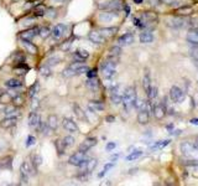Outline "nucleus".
<instances>
[{"label": "nucleus", "instance_id": "cd10ccee", "mask_svg": "<svg viewBox=\"0 0 198 186\" xmlns=\"http://www.w3.org/2000/svg\"><path fill=\"white\" fill-rule=\"evenodd\" d=\"M13 167V156L7 155L0 159V170L1 169H11Z\"/></svg>", "mask_w": 198, "mask_h": 186}, {"label": "nucleus", "instance_id": "a18cd8bd", "mask_svg": "<svg viewBox=\"0 0 198 186\" xmlns=\"http://www.w3.org/2000/svg\"><path fill=\"white\" fill-rule=\"evenodd\" d=\"M35 16H46V10H45V6L44 5H38L36 9H35V13H34Z\"/></svg>", "mask_w": 198, "mask_h": 186}, {"label": "nucleus", "instance_id": "c85d7f7f", "mask_svg": "<svg viewBox=\"0 0 198 186\" xmlns=\"http://www.w3.org/2000/svg\"><path fill=\"white\" fill-rule=\"evenodd\" d=\"M97 165H98V160H97V159H88L87 163H86V166H84V169H83V171H86L87 174L92 173L94 169H95Z\"/></svg>", "mask_w": 198, "mask_h": 186}, {"label": "nucleus", "instance_id": "2eb2a0df", "mask_svg": "<svg viewBox=\"0 0 198 186\" xmlns=\"http://www.w3.org/2000/svg\"><path fill=\"white\" fill-rule=\"evenodd\" d=\"M167 25L172 29H181L185 26V19L181 16H172L167 19Z\"/></svg>", "mask_w": 198, "mask_h": 186}, {"label": "nucleus", "instance_id": "1a4fd4ad", "mask_svg": "<svg viewBox=\"0 0 198 186\" xmlns=\"http://www.w3.org/2000/svg\"><path fill=\"white\" fill-rule=\"evenodd\" d=\"M119 16V13L115 10H103L102 13H99L98 19L102 22H112Z\"/></svg>", "mask_w": 198, "mask_h": 186}, {"label": "nucleus", "instance_id": "79ce46f5", "mask_svg": "<svg viewBox=\"0 0 198 186\" xmlns=\"http://www.w3.org/2000/svg\"><path fill=\"white\" fill-rule=\"evenodd\" d=\"M143 22H150V21H156L157 20V16H156L154 13H145L143 15Z\"/></svg>", "mask_w": 198, "mask_h": 186}, {"label": "nucleus", "instance_id": "37998d69", "mask_svg": "<svg viewBox=\"0 0 198 186\" xmlns=\"http://www.w3.org/2000/svg\"><path fill=\"white\" fill-rule=\"evenodd\" d=\"M120 54H121V48L119 46H113L109 50V56L110 57H119Z\"/></svg>", "mask_w": 198, "mask_h": 186}, {"label": "nucleus", "instance_id": "aec40b11", "mask_svg": "<svg viewBox=\"0 0 198 186\" xmlns=\"http://www.w3.org/2000/svg\"><path fill=\"white\" fill-rule=\"evenodd\" d=\"M21 44H22V46L25 47V50H26L29 54L36 55V54L38 52V47L34 44V42H31V41H29V40H21Z\"/></svg>", "mask_w": 198, "mask_h": 186}, {"label": "nucleus", "instance_id": "9b49d317", "mask_svg": "<svg viewBox=\"0 0 198 186\" xmlns=\"http://www.w3.org/2000/svg\"><path fill=\"white\" fill-rule=\"evenodd\" d=\"M66 32H67V25H66V24H57V25H55L52 31H51L52 36L56 40H61L66 35Z\"/></svg>", "mask_w": 198, "mask_h": 186}, {"label": "nucleus", "instance_id": "b1692460", "mask_svg": "<svg viewBox=\"0 0 198 186\" xmlns=\"http://www.w3.org/2000/svg\"><path fill=\"white\" fill-rule=\"evenodd\" d=\"M86 86L89 91L92 92H97L99 89V80L97 77H92V78H88V81L86 82Z\"/></svg>", "mask_w": 198, "mask_h": 186}, {"label": "nucleus", "instance_id": "6e6d98bb", "mask_svg": "<svg viewBox=\"0 0 198 186\" xmlns=\"http://www.w3.org/2000/svg\"><path fill=\"white\" fill-rule=\"evenodd\" d=\"M148 3H150L152 6L157 7V6H160L162 4V0H148Z\"/></svg>", "mask_w": 198, "mask_h": 186}, {"label": "nucleus", "instance_id": "5fc2aeb1", "mask_svg": "<svg viewBox=\"0 0 198 186\" xmlns=\"http://www.w3.org/2000/svg\"><path fill=\"white\" fill-rule=\"evenodd\" d=\"M115 148H117V143H115V141H109L108 144H106V147H105V150L106 151H113Z\"/></svg>", "mask_w": 198, "mask_h": 186}, {"label": "nucleus", "instance_id": "dca6fc26", "mask_svg": "<svg viewBox=\"0 0 198 186\" xmlns=\"http://www.w3.org/2000/svg\"><path fill=\"white\" fill-rule=\"evenodd\" d=\"M18 123V117L16 115H10V117H5L4 119L0 121V128L3 129H9L11 126L16 125Z\"/></svg>", "mask_w": 198, "mask_h": 186}, {"label": "nucleus", "instance_id": "72a5a7b5", "mask_svg": "<svg viewBox=\"0 0 198 186\" xmlns=\"http://www.w3.org/2000/svg\"><path fill=\"white\" fill-rule=\"evenodd\" d=\"M40 74L42 76V78H50V77L52 76L51 66H48L47 63H46V65H44V66L40 68Z\"/></svg>", "mask_w": 198, "mask_h": 186}, {"label": "nucleus", "instance_id": "423d86ee", "mask_svg": "<svg viewBox=\"0 0 198 186\" xmlns=\"http://www.w3.org/2000/svg\"><path fill=\"white\" fill-rule=\"evenodd\" d=\"M98 7L100 10H115L119 11L123 7V1L121 0H110V1H103L98 4Z\"/></svg>", "mask_w": 198, "mask_h": 186}, {"label": "nucleus", "instance_id": "a211bd4d", "mask_svg": "<svg viewBox=\"0 0 198 186\" xmlns=\"http://www.w3.org/2000/svg\"><path fill=\"white\" fill-rule=\"evenodd\" d=\"M88 39L93 42V44H97V45H102L105 42V37L100 33V31H90L88 33Z\"/></svg>", "mask_w": 198, "mask_h": 186}, {"label": "nucleus", "instance_id": "4be33fe9", "mask_svg": "<svg viewBox=\"0 0 198 186\" xmlns=\"http://www.w3.org/2000/svg\"><path fill=\"white\" fill-rule=\"evenodd\" d=\"M143 87H144V89H145V92H146V94H147L148 92H150V89H151V87H152V84H151V77H150V72H148L147 70H146L145 73H144Z\"/></svg>", "mask_w": 198, "mask_h": 186}, {"label": "nucleus", "instance_id": "bf43d9fd", "mask_svg": "<svg viewBox=\"0 0 198 186\" xmlns=\"http://www.w3.org/2000/svg\"><path fill=\"white\" fill-rule=\"evenodd\" d=\"M71 44H72V42H71V40H67V41H66V44L62 46V50H63V51H67V50H68V47L71 46Z\"/></svg>", "mask_w": 198, "mask_h": 186}, {"label": "nucleus", "instance_id": "3c124183", "mask_svg": "<svg viewBox=\"0 0 198 186\" xmlns=\"http://www.w3.org/2000/svg\"><path fill=\"white\" fill-rule=\"evenodd\" d=\"M74 138L72 137V135H67V137H64L63 138V143H64V145L67 147V148H69V147H72L73 144H74Z\"/></svg>", "mask_w": 198, "mask_h": 186}, {"label": "nucleus", "instance_id": "f03ea898", "mask_svg": "<svg viewBox=\"0 0 198 186\" xmlns=\"http://www.w3.org/2000/svg\"><path fill=\"white\" fill-rule=\"evenodd\" d=\"M118 66V57H108V60L104 61L102 65V72L105 80H113L115 73H117Z\"/></svg>", "mask_w": 198, "mask_h": 186}, {"label": "nucleus", "instance_id": "8fccbe9b", "mask_svg": "<svg viewBox=\"0 0 198 186\" xmlns=\"http://www.w3.org/2000/svg\"><path fill=\"white\" fill-rule=\"evenodd\" d=\"M46 16H47L48 19H56L57 10L55 9V7H48V9L46 10Z\"/></svg>", "mask_w": 198, "mask_h": 186}, {"label": "nucleus", "instance_id": "7c9ffc66", "mask_svg": "<svg viewBox=\"0 0 198 186\" xmlns=\"http://www.w3.org/2000/svg\"><path fill=\"white\" fill-rule=\"evenodd\" d=\"M99 31H100V33H102V35H103L105 39H108V37L114 36L115 33H117L118 29H117V28H103V29H100Z\"/></svg>", "mask_w": 198, "mask_h": 186}, {"label": "nucleus", "instance_id": "7ed1b4c3", "mask_svg": "<svg viewBox=\"0 0 198 186\" xmlns=\"http://www.w3.org/2000/svg\"><path fill=\"white\" fill-rule=\"evenodd\" d=\"M181 153L191 161H198V147L189 141H182L180 145Z\"/></svg>", "mask_w": 198, "mask_h": 186}, {"label": "nucleus", "instance_id": "f3484780", "mask_svg": "<svg viewBox=\"0 0 198 186\" xmlns=\"http://www.w3.org/2000/svg\"><path fill=\"white\" fill-rule=\"evenodd\" d=\"M62 125H63V128L69 133H77L78 132V125L76 124L74 121H72L71 118H63Z\"/></svg>", "mask_w": 198, "mask_h": 186}, {"label": "nucleus", "instance_id": "4468645a", "mask_svg": "<svg viewBox=\"0 0 198 186\" xmlns=\"http://www.w3.org/2000/svg\"><path fill=\"white\" fill-rule=\"evenodd\" d=\"M27 123H29L30 128L37 129L40 123H41V115L37 112H32L31 111V113L29 114V118H27Z\"/></svg>", "mask_w": 198, "mask_h": 186}, {"label": "nucleus", "instance_id": "0e129e2a", "mask_svg": "<svg viewBox=\"0 0 198 186\" xmlns=\"http://www.w3.org/2000/svg\"><path fill=\"white\" fill-rule=\"evenodd\" d=\"M134 3H135V4H141L143 0H134Z\"/></svg>", "mask_w": 198, "mask_h": 186}, {"label": "nucleus", "instance_id": "473e14b6", "mask_svg": "<svg viewBox=\"0 0 198 186\" xmlns=\"http://www.w3.org/2000/svg\"><path fill=\"white\" fill-rule=\"evenodd\" d=\"M4 114L6 115V117H10V115H18L19 114V109H18V107H15L14 104H11V106H6L5 108H4Z\"/></svg>", "mask_w": 198, "mask_h": 186}, {"label": "nucleus", "instance_id": "bb28decb", "mask_svg": "<svg viewBox=\"0 0 198 186\" xmlns=\"http://www.w3.org/2000/svg\"><path fill=\"white\" fill-rule=\"evenodd\" d=\"M53 144H55V148L57 150V154H58L60 156H62L64 153H66V147L64 145V143H63V139H56L53 141Z\"/></svg>", "mask_w": 198, "mask_h": 186}, {"label": "nucleus", "instance_id": "393cba45", "mask_svg": "<svg viewBox=\"0 0 198 186\" xmlns=\"http://www.w3.org/2000/svg\"><path fill=\"white\" fill-rule=\"evenodd\" d=\"M47 125L50 126V129H51L52 132H55L57 128H58V118H57L56 114H51V115H48L47 118Z\"/></svg>", "mask_w": 198, "mask_h": 186}, {"label": "nucleus", "instance_id": "052dcab7", "mask_svg": "<svg viewBox=\"0 0 198 186\" xmlns=\"http://www.w3.org/2000/svg\"><path fill=\"white\" fill-rule=\"evenodd\" d=\"M191 54H192V56H193V58H194V60L198 62V48H193Z\"/></svg>", "mask_w": 198, "mask_h": 186}, {"label": "nucleus", "instance_id": "ea45409f", "mask_svg": "<svg viewBox=\"0 0 198 186\" xmlns=\"http://www.w3.org/2000/svg\"><path fill=\"white\" fill-rule=\"evenodd\" d=\"M11 102H13V104H14L15 107H18V108H19V107L24 106L25 99H24L22 94H20V93H19V94H16V96L13 97V100H11Z\"/></svg>", "mask_w": 198, "mask_h": 186}, {"label": "nucleus", "instance_id": "13d9d810", "mask_svg": "<svg viewBox=\"0 0 198 186\" xmlns=\"http://www.w3.org/2000/svg\"><path fill=\"white\" fill-rule=\"evenodd\" d=\"M114 165H115V163H114V161H113V163H108V164H105V165H104V169H103V170L106 173L108 170H110V169H113V167H114Z\"/></svg>", "mask_w": 198, "mask_h": 186}, {"label": "nucleus", "instance_id": "c756f323", "mask_svg": "<svg viewBox=\"0 0 198 186\" xmlns=\"http://www.w3.org/2000/svg\"><path fill=\"white\" fill-rule=\"evenodd\" d=\"M73 56H74V58H76L77 61L83 62L84 60H87V58L89 57V52L86 51V50H77V51L73 54Z\"/></svg>", "mask_w": 198, "mask_h": 186}, {"label": "nucleus", "instance_id": "864d4df0", "mask_svg": "<svg viewBox=\"0 0 198 186\" xmlns=\"http://www.w3.org/2000/svg\"><path fill=\"white\" fill-rule=\"evenodd\" d=\"M36 144V138L34 137V135H29L27 139H26V147L30 148L32 145H35Z\"/></svg>", "mask_w": 198, "mask_h": 186}, {"label": "nucleus", "instance_id": "f704fd0d", "mask_svg": "<svg viewBox=\"0 0 198 186\" xmlns=\"http://www.w3.org/2000/svg\"><path fill=\"white\" fill-rule=\"evenodd\" d=\"M37 130L44 135V137H47V135H50V133H51L52 130L50 129V126L47 125V123L46 122H42L41 121V123H40V125H38V128H37Z\"/></svg>", "mask_w": 198, "mask_h": 186}, {"label": "nucleus", "instance_id": "c9c22d12", "mask_svg": "<svg viewBox=\"0 0 198 186\" xmlns=\"http://www.w3.org/2000/svg\"><path fill=\"white\" fill-rule=\"evenodd\" d=\"M42 161H44L42 156L38 155V154H34V155L31 156V164H32V166L36 169V170H37V169H38L41 165H42Z\"/></svg>", "mask_w": 198, "mask_h": 186}, {"label": "nucleus", "instance_id": "6e6552de", "mask_svg": "<svg viewBox=\"0 0 198 186\" xmlns=\"http://www.w3.org/2000/svg\"><path fill=\"white\" fill-rule=\"evenodd\" d=\"M185 93L181 89L180 87L177 86H172L171 89H170V99L172 100V102H175V103H181L182 100L185 99Z\"/></svg>", "mask_w": 198, "mask_h": 186}, {"label": "nucleus", "instance_id": "e2e57ef3", "mask_svg": "<svg viewBox=\"0 0 198 186\" xmlns=\"http://www.w3.org/2000/svg\"><path fill=\"white\" fill-rule=\"evenodd\" d=\"M191 124L198 125V118H193V119H191Z\"/></svg>", "mask_w": 198, "mask_h": 186}, {"label": "nucleus", "instance_id": "a19ab883", "mask_svg": "<svg viewBox=\"0 0 198 186\" xmlns=\"http://www.w3.org/2000/svg\"><path fill=\"white\" fill-rule=\"evenodd\" d=\"M141 155H143V151H141V150H136V151H133V153H130V154L125 158V160H126V161H134V160L139 159Z\"/></svg>", "mask_w": 198, "mask_h": 186}, {"label": "nucleus", "instance_id": "6ab92c4d", "mask_svg": "<svg viewBox=\"0 0 198 186\" xmlns=\"http://www.w3.org/2000/svg\"><path fill=\"white\" fill-rule=\"evenodd\" d=\"M134 42V35L130 32H126L124 33V35H121L119 39H118V44L120 46H129Z\"/></svg>", "mask_w": 198, "mask_h": 186}, {"label": "nucleus", "instance_id": "58836bf2", "mask_svg": "<svg viewBox=\"0 0 198 186\" xmlns=\"http://www.w3.org/2000/svg\"><path fill=\"white\" fill-rule=\"evenodd\" d=\"M38 89H40V83H38V82H35V83L32 84V86L29 88V91H27V94H29V97H30V98L35 97V96L37 94Z\"/></svg>", "mask_w": 198, "mask_h": 186}, {"label": "nucleus", "instance_id": "680f3d73", "mask_svg": "<svg viewBox=\"0 0 198 186\" xmlns=\"http://www.w3.org/2000/svg\"><path fill=\"white\" fill-rule=\"evenodd\" d=\"M105 121H106V122H108V123H113V122L115 121V118H114L113 115H108V117H106V118H105Z\"/></svg>", "mask_w": 198, "mask_h": 186}, {"label": "nucleus", "instance_id": "338daca9", "mask_svg": "<svg viewBox=\"0 0 198 186\" xmlns=\"http://www.w3.org/2000/svg\"><path fill=\"white\" fill-rule=\"evenodd\" d=\"M196 144H197V147H198V137H197V139H196Z\"/></svg>", "mask_w": 198, "mask_h": 186}, {"label": "nucleus", "instance_id": "09e8293b", "mask_svg": "<svg viewBox=\"0 0 198 186\" xmlns=\"http://www.w3.org/2000/svg\"><path fill=\"white\" fill-rule=\"evenodd\" d=\"M40 108V100L35 97H32V100H31V111L32 112H37Z\"/></svg>", "mask_w": 198, "mask_h": 186}, {"label": "nucleus", "instance_id": "4c0bfd02", "mask_svg": "<svg viewBox=\"0 0 198 186\" xmlns=\"http://www.w3.org/2000/svg\"><path fill=\"white\" fill-rule=\"evenodd\" d=\"M51 29H50L48 26H42V28H40V31H38V36L42 39V40H45V39H47L50 35H51Z\"/></svg>", "mask_w": 198, "mask_h": 186}, {"label": "nucleus", "instance_id": "412c9836", "mask_svg": "<svg viewBox=\"0 0 198 186\" xmlns=\"http://www.w3.org/2000/svg\"><path fill=\"white\" fill-rule=\"evenodd\" d=\"M104 104L102 102H99V100H90L88 103V109L90 112H103L104 111Z\"/></svg>", "mask_w": 198, "mask_h": 186}, {"label": "nucleus", "instance_id": "de8ad7c7", "mask_svg": "<svg viewBox=\"0 0 198 186\" xmlns=\"http://www.w3.org/2000/svg\"><path fill=\"white\" fill-rule=\"evenodd\" d=\"M60 57H57V56H52V57H50L48 60H47V65L48 66H51V67H53V66H57L60 63Z\"/></svg>", "mask_w": 198, "mask_h": 186}, {"label": "nucleus", "instance_id": "4d7b16f0", "mask_svg": "<svg viewBox=\"0 0 198 186\" xmlns=\"http://www.w3.org/2000/svg\"><path fill=\"white\" fill-rule=\"evenodd\" d=\"M87 76H88V78H92V77H97V70H88L87 72Z\"/></svg>", "mask_w": 198, "mask_h": 186}, {"label": "nucleus", "instance_id": "f8f14e48", "mask_svg": "<svg viewBox=\"0 0 198 186\" xmlns=\"http://www.w3.org/2000/svg\"><path fill=\"white\" fill-rule=\"evenodd\" d=\"M97 143H98L97 138L89 137V138H87V139H84L83 141H82V144L79 145V149H78V150H79V151H83V153H87V151H89L93 147L97 145Z\"/></svg>", "mask_w": 198, "mask_h": 186}, {"label": "nucleus", "instance_id": "a878e982", "mask_svg": "<svg viewBox=\"0 0 198 186\" xmlns=\"http://www.w3.org/2000/svg\"><path fill=\"white\" fill-rule=\"evenodd\" d=\"M139 40H140L141 44H151V42L154 41V35L150 31H143L141 33H140Z\"/></svg>", "mask_w": 198, "mask_h": 186}, {"label": "nucleus", "instance_id": "39448f33", "mask_svg": "<svg viewBox=\"0 0 198 186\" xmlns=\"http://www.w3.org/2000/svg\"><path fill=\"white\" fill-rule=\"evenodd\" d=\"M124 89L120 84H114L110 87V100L114 106H119L123 102Z\"/></svg>", "mask_w": 198, "mask_h": 186}, {"label": "nucleus", "instance_id": "c03bdc74", "mask_svg": "<svg viewBox=\"0 0 198 186\" xmlns=\"http://www.w3.org/2000/svg\"><path fill=\"white\" fill-rule=\"evenodd\" d=\"M170 144V140H160L157 143H155V144L151 147V149H162L165 147H167Z\"/></svg>", "mask_w": 198, "mask_h": 186}, {"label": "nucleus", "instance_id": "e433bc0d", "mask_svg": "<svg viewBox=\"0 0 198 186\" xmlns=\"http://www.w3.org/2000/svg\"><path fill=\"white\" fill-rule=\"evenodd\" d=\"M73 111H74V114L77 115L78 119H82V121H87V117H86V113L83 112V109H82L78 104H74L73 106Z\"/></svg>", "mask_w": 198, "mask_h": 186}, {"label": "nucleus", "instance_id": "9d476101", "mask_svg": "<svg viewBox=\"0 0 198 186\" xmlns=\"http://www.w3.org/2000/svg\"><path fill=\"white\" fill-rule=\"evenodd\" d=\"M38 31H40V28H36V26H34V28H29V29H26V30H24V31H21L20 32V39L21 40H29V41H32L34 40L37 35H38Z\"/></svg>", "mask_w": 198, "mask_h": 186}, {"label": "nucleus", "instance_id": "ddd939ff", "mask_svg": "<svg viewBox=\"0 0 198 186\" xmlns=\"http://www.w3.org/2000/svg\"><path fill=\"white\" fill-rule=\"evenodd\" d=\"M152 113H154V117L156 119H163L165 115H166V103H157L156 106L152 107Z\"/></svg>", "mask_w": 198, "mask_h": 186}, {"label": "nucleus", "instance_id": "49530a36", "mask_svg": "<svg viewBox=\"0 0 198 186\" xmlns=\"http://www.w3.org/2000/svg\"><path fill=\"white\" fill-rule=\"evenodd\" d=\"M147 97H148V100H154L156 97H157V87L152 86L151 89H150V92L147 93Z\"/></svg>", "mask_w": 198, "mask_h": 186}, {"label": "nucleus", "instance_id": "0eeeda50", "mask_svg": "<svg viewBox=\"0 0 198 186\" xmlns=\"http://www.w3.org/2000/svg\"><path fill=\"white\" fill-rule=\"evenodd\" d=\"M86 154H87V153H83V151H79V150H78L77 153H74V154H72V155L69 156L68 163H69L71 165H73V166H78V167H79V166L87 160Z\"/></svg>", "mask_w": 198, "mask_h": 186}, {"label": "nucleus", "instance_id": "69168bd1", "mask_svg": "<svg viewBox=\"0 0 198 186\" xmlns=\"http://www.w3.org/2000/svg\"><path fill=\"white\" fill-rule=\"evenodd\" d=\"M53 1H55V3H63L64 0H53Z\"/></svg>", "mask_w": 198, "mask_h": 186}, {"label": "nucleus", "instance_id": "20e7f679", "mask_svg": "<svg viewBox=\"0 0 198 186\" xmlns=\"http://www.w3.org/2000/svg\"><path fill=\"white\" fill-rule=\"evenodd\" d=\"M36 169L32 166L31 161L25 160V161L20 165V175H21V184H27V180L31 175L36 174Z\"/></svg>", "mask_w": 198, "mask_h": 186}, {"label": "nucleus", "instance_id": "f257e3e1", "mask_svg": "<svg viewBox=\"0 0 198 186\" xmlns=\"http://www.w3.org/2000/svg\"><path fill=\"white\" fill-rule=\"evenodd\" d=\"M137 100V94H136V88L134 86H129L124 89V94H123V107L124 111L130 112L136 104Z\"/></svg>", "mask_w": 198, "mask_h": 186}, {"label": "nucleus", "instance_id": "603ef678", "mask_svg": "<svg viewBox=\"0 0 198 186\" xmlns=\"http://www.w3.org/2000/svg\"><path fill=\"white\" fill-rule=\"evenodd\" d=\"M14 61L15 62H18V63H20V62H25V55L22 54V52H16L15 55H14Z\"/></svg>", "mask_w": 198, "mask_h": 186}, {"label": "nucleus", "instance_id": "2f4dec72", "mask_svg": "<svg viewBox=\"0 0 198 186\" xmlns=\"http://www.w3.org/2000/svg\"><path fill=\"white\" fill-rule=\"evenodd\" d=\"M5 86L9 88H20V87H22V82L18 78H10L5 82Z\"/></svg>", "mask_w": 198, "mask_h": 186}, {"label": "nucleus", "instance_id": "5701e85b", "mask_svg": "<svg viewBox=\"0 0 198 186\" xmlns=\"http://www.w3.org/2000/svg\"><path fill=\"white\" fill-rule=\"evenodd\" d=\"M186 40L189 42V44H198V29H193V30H189L186 35Z\"/></svg>", "mask_w": 198, "mask_h": 186}]
</instances>
